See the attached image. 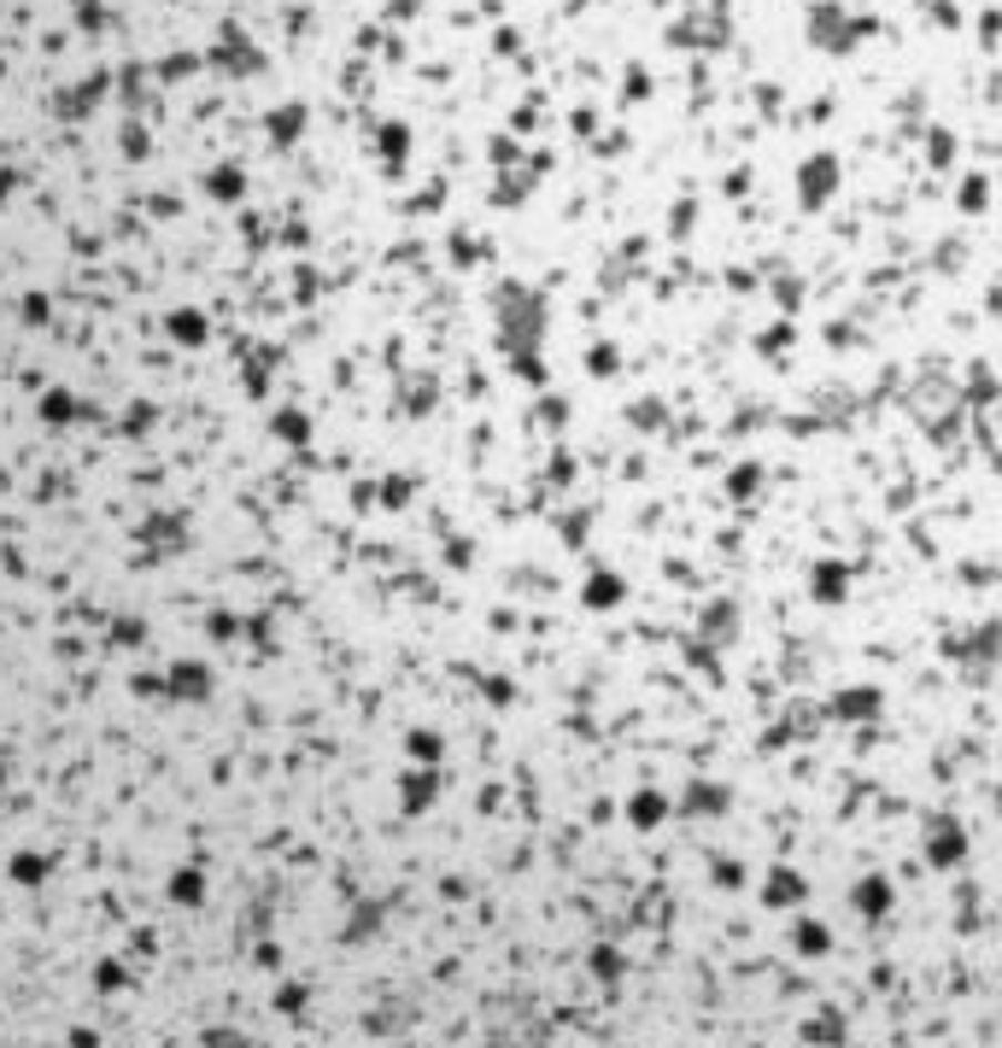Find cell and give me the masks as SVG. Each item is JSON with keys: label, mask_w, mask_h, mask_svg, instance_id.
<instances>
[{"label": "cell", "mask_w": 1002, "mask_h": 1048, "mask_svg": "<svg viewBox=\"0 0 1002 1048\" xmlns=\"http://www.w3.org/2000/svg\"><path fill=\"white\" fill-rule=\"evenodd\" d=\"M165 680H171V709H206L223 691L212 656H165Z\"/></svg>", "instance_id": "1"}, {"label": "cell", "mask_w": 1002, "mask_h": 1048, "mask_svg": "<svg viewBox=\"0 0 1002 1048\" xmlns=\"http://www.w3.org/2000/svg\"><path fill=\"white\" fill-rule=\"evenodd\" d=\"M83 393H76V387L71 381H42V387H35V422H42V428H71V422H83Z\"/></svg>", "instance_id": "2"}, {"label": "cell", "mask_w": 1002, "mask_h": 1048, "mask_svg": "<svg viewBox=\"0 0 1002 1048\" xmlns=\"http://www.w3.org/2000/svg\"><path fill=\"white\" fill-rule=\"evenodd\" d=\"M165 335L182 346V352H206L212 346V317L200 311V305H176V311L165 317Z\"/></svg>", "instance_id": "3"}, {"label": "cell", "mask_w": 1002, "mask_h": 1048, "mask_svg": "<svg viewBox=\"0 0 1002 1048\" xmlns=\"http://www.w3.org/2000/svg\"><path fill=\"white\" fill-rule=\"evenodd\" d=\"M106 656H124V650H141L147 645V621H141L135 609H106Z\"/></svg>", "instance_id": "4"}, {"label": "cell", "mask_w": 1002, "mask_h": 1048, "mask_svg": "<svg viewBox=\"0 0 1002 1048\" xmlns=\"http://www.w3.org/2000/svg\"><path fill=\"white\" fill-rule=\"evenodd\" d=\"M124 691L135 697V703H147V709H171V680H165V662H159V668H130Z\"/></svg>", "instance_id": "5"}, {"label": "cell", "mask_w": 1002, "mask_h": 1048, "mask_svg": "<svg viewBox=\"0 0 1002 1048\" xmlns=\"http://www.w3.org/2000/svg\"><path fill=\"white\" fill-rule=\"evenodd\" d=\"M200 633H206V645H235V639H247V609H206V615H200Z\"/></svg>", "instance_id": "6"}, {"label": "cell", "mask_w": 1002, "mask_h": 1048, "mask_svg": "<svg viewBox=\"0 0 1002 1048\" xmlns=\"http://www.w3.org/2000/svg\"><path fill=\"white\" fill-rule=\"evenodd\" d=\"M18 328H35V335H42V328H53V294H48L42 281L18 294Z\"/></svg>", "instance_id": "7"}, {"label": "cell", "mask_w": 1002, "mask_h": 1048, "mask_svg": "<svg viewBox=\"0 0 1002 1048\" xmlns=\"http://www.w3.org/2000/svg\"><path fill=\"white\" fill-rule=\"evenodd\" d=\"M117 422H124V434H130V440H141V434H153V428L165 422V410H159V399L135 393V399L124 404V417H117Z\"/></svg>", "instance_id": "8"}, {"label": "cell", "mask_w": 1002, "mask_h": 1048, "mask_svg": "<svg viewBox=\"0 0 1002 1048\" xmlns=\"http://www.w3.org/2000/svg\"><path fill=\"white\" fill-rule=\"evenodd\" d=\"M270 428H276V440H282V445H305V440H311V422H305L299 410H276Z\"/></svg>", "instance_id": "9"}]
</instances>
